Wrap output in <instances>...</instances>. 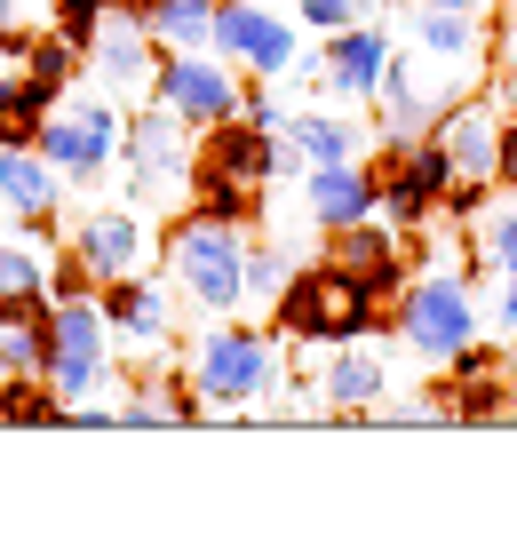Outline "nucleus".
I'll use <instances>...</instances> for the list:
<instances>
[{
	"label": "nucleus",
	"instance_id": "obj_32",
	"mask_svg": "<svg viewBox=\"0 0 517 557\" xmlns=\"http://www.w3.org/2000/svg\"><path fill=\"white\" fill-rule=\"evenodd\" d=\"M485 263H494V271L517 263V208H502V215H494V232L470 247V271H485Z\"/></svg>",
	"mask_w": 517,
	"mask_h": 557
},
{
	"label": "nucleus",
	"instance_id": "obj_8",
	"mask_svg": "<svg viewBox=\"0 0 517 557\" xmlns=\"http://www.w3.org/2000/svg\"><path fill=\"white\" fill-rule=\"evenodd\" d=\"M391 57H398V48H391V24H382V16H358V24H343V33H327L319 57H295V72H303L310 96H334V104H374Z\"/></svg>",
	"mask_w": 517,
	"mask_h": 557
},
{
	"label": "nucleus",
	"instance_id": "obj_17",
	"mask_svg": "<svg viewBox=\"0 0 517 557\" xmlns=\"http://www.w3.org/2000/svg\"><path fill=\"white\" fill-rule=\"evenodd\" d=\"M57 199H64V175L40 160V144H0V208H9V223H24V232H57Z\"/></svg>",
	"mask_w": 517,
	"mask_h": 557
},
{
	"label": "nucleus",
	"instance_id": "obj_3",
	"mask_svg": "<svg viewBox=\"0 0 517 557\" xmlns=\"http://www.w3.org/2000/svg\"><path fill=\"white\" fill-rule=\"evenodd\" d=\"M192 151L199 136L175 120L168 104H136V120L120 128V160H127V208H144V215H184L192 208Z\"/></svg>",
	"mask_w": 517,
	"mask_h": 557
},
{
	"label": "nucleus",
	"instance_id": "obj_6",
	"mask_svg": "<svg viewBox=\"0 0 517 557\" xmlns=\"http://www.w3.org/2000/svg\"><path fill=\"white\" fill-rule=\"evenodd\" d=\"M430 414L438 422H509L517 414V350L509 343H461L446 374H430Z\"/></svg>",
	"mask_w": 517,
	"mask_h": 557
},
{
	"label": "nucleus",
	"instance_id": "obj_26",
	"mask_svg": "<svg viewBox=\"0 0 517 557\" xmlns=\"http://www.w3.org/2000/svg\"><path fill=\"white\" fill-rule=\"evenodd\" d=\"M16 64L24 72H33V81H48V88H72V81H81V72H88V48H72L64 33H24V48H16Z\"/></svg>",
	"mask_w": 517,
	"mask_h": 557
},
{
	"label": "nucleus",
	"instance_id": "obj_38",
	"mask_svg": "<svg viewBox=\"0 0 517 557\" xmlns=\"http://www.w3.org/2000/svg\"><path fill=\"white\" fill-rule=\"evenodd\" d=\"M33 33V0H0V40H24Z\"/></svg>",
	"mask_w": 517,
	"mask_h": 557
},
{
	"label": "nucleus",
	"instance_id": "obj_10",
	"mask_svg": "<svg viewBox=\"0 0 517 557\" xmlns=\"http://www.w3.org/2000/svg\"><path fill=\"white\" fill-rule=\"evenodd\" d=\"M207 48L231 57L247 81H287L295 57H303L295 24L279 16V9H263V0H223V9H216V40H207Z\"/></svg>",
	"mask_w": 517,
	"mask_h": 557
},
{
	"label": "nucleus",
	"instance_id": "obj_13",
	"mask_svg": "<svg viewBox=\"0 0 517 557\" xmlns=\"http://www.w3.org/2000/svg\"><path fill=\"white\" fill-rule=\"evenodd\" d=\"M446 191H454V160L438 136H414V151L398 160V175L382 184V223L391 232H430L446 215Z\"/></svg>",
	"mask_w": 517,
	"mask_h": 557
},
{
	"label": "nucleus",
	"instance_id": "obj_33",
	"mask_svg": "<svg viewBox=\"0 0 517 557\" xmlns=\"http://www.w3.org/2000/svg\"><path fill=\"white\" fill-rule=\"evenodd\" d=\"M16 287H48V271L33 247H16L9 232H0V295H16Z\"/></svg>",
	"mask_w": 517,
	"mask_h": 557
},
{
	"label": "nucleus",
	"instance_id": "obj_36",
	"mask_svg": "<svg viewBox=\"0 0 517 557\" xmlns=\"http://www.w3.org/2000/svg\"><path fill=\"white\" fill-rule=\"evenodd\" d=\"M494 191H517V104L502 112V144H494Z\"/></svg>",
	"mask_w": 517,
	"mask_h": 557
},
{
	"label": "nucleus",
	"instance_id": "obj_9",
	"mask_svg": "<svg viewBox=\"0 0 517 557\" xmlns=\"http://www.w3.org/2000/svg\"><path fill=\"white\" fill-rule=\"evenodd\" d=\"M151 104H168L199 136V128H216V120L239 112V72H231V57H207V48H160Z\"/></svg>",
	"mask_w": 517,
	"mask_h": 557
},
{
	"label": "nucleus",
	"instance_id": "obj_28",
	"mask_svg": "<svg viewBox=\"0 0 517 557\" xmlns=\"http://www.w3.org/2000/svg\"><path fill=\"white\" fill-rule=\"evenodd\" d=\"M192 215H207V223H247L263 215V191L255 184H223V175H192Z\"/></svg>",
	"mask_w": 517,
	"mask_h": 557
},
{
	"label": "nucleus",
	"instance_id": "obj_14",
	"mask_svg": "<svg viewBox=\"0 0 517 557\" xmlns=\"http://www.w3.org/2000/svg\"><path fill=\"white\" fill-rule=\"evenodd\" d=\"M72 256L88 263L96 287L144 271L151 263V223H144V208H96V215H81V223H72Z\"/></svg>",
	"mask_w": 517,
	"mask_h": 557
},
{
	"label": "nucleus",
	"instance_id": "obj_19",
	"mask_svg": "<svg viewBox=\"0 0 517 557\" xmlns=\"http://www.w3.org/2000/svg\"><path fill=\"white\" fill-rule=\"evenodd\" d=\"M382 326H391L382 295L319 263V311H310V350H327V343H367V335H382Z\"/></svg>",
	"mask_w": 517,
	"mask_h": 557
},
{
	"label": "nucleus",
	"instance_id": "obj_24",
	"mask_svg": "<svg viewBox=\"0 0 517 557\" xmlns=\"http://www.w3.org/2000/svg\"><path fill=\"white\" fill-rule=\"evenodd\" d=\"M287 144L303 151L310 168H327V160H358V128H350V120H334L327 104L287 112Z\"/></svg>",
	"mask_w": 517,
	"mask_h": 557
},
{
	"label": "nucleus",
	"instance_id": "obj_12",
	"mask_svg": "<svg viewBox=\"0 0 517 557\" xmlns=\"http://www.w3.org/2000/svg\"><path fill=\"white\" fill-rule=\"evenodd\" d=\"M319 263H327V271H343V278H358V287H374L382 302H398V287L414 278V263H406V232H391L382 215H367V223H343V232H327Z\"/></svg>",
	"mask_w": 517,
	"mask_h": 557
},
{
	"label": "nucleus",
	"instance_id": "obj_22",
	"mask_svg": "<svg viewBox=\"0 0 517 557\" xmlns=\"http://www.w3.org/2000/svg\"><path fill=\"white\" fill-rule=\"evenodd\" d=\"M57 104H64V96L48 88V81H33L24 64H9V72H0V144H33L40 120L57 112Z\"/></svg>",
	"mask_w": 517,
	"mask_h": 557
},
{
	"label": "nucleus",
	"instance_id": "obj_35",
	"mask_svg": "<svg viewBox=\"0 0 517 557\" xmlns=\"http://www.w3.org/2000/svg\"><path fill=\"white\" fill-rule=\"evenodd\" d=\"M48 295H96V278H88V263L72 256V247H64L57 263H48Z\"/></svg>",
	"mask_w": 517,
	"mask_h": 557
},
{
	"label": "nucleus",
	"instance_id": "obj_5",
	"mask_svg": "<svg viewBox=\"0 0 517 557\" xmlns=\"http://www.w3.org/2000/svg\"><path fill=\"white\" fill-rule=\"evenodd\" d=\"M48 383H57L64 407H81V398H96L103 383H120L112 319H103L96 295H57V311H48Z\"/></svg>",
	"mask_w": 517,
	"mask_h": 557
},
{
	"label": "nucleus",
	"instance_id": "obj_21",
	"mask_svg": "<svg viewBox=\"0 0 517 557\" xmlns=\"http://www.w3.org/2000/svg\"><path fill=\"white\" fill-rule=\"evenodd\" d=\"M48 287H16L0 295V374H48Z\"/></svg>",
	"mask_w": 517,
	"mask_h": 557
},
{
	"label": "nucleus",
	"instance_id": "obj_31",
	"mask_svg": "<svg viewBox=\"0 0 517 557\" xmlns=\"http://www.w3.org/2000/svg\"><path fill=\"white\" fill-rule=\"evenodd\" d=\"M295 16L310 24V33H343V24H358V16H382V0H295Z\"/></svg>",
	"mask_w": 517,
	"mask_h": 557
},
{
	"label": "nucleus",
	"instance_id": "obj_27",
	"mask_svg": "<svg viewBox=\"0 0 517 557\" xmlns=\"http://www.w3.org/2000/svg\"><path fill=\"white\" fill-rule=\"evenodd\" d=\"M216 9H223V0H160L144 24H151L160 48H207V40H216Z\"/></svg>",
	"mask_w": 517,
	"mask_h": 557
},
{
	"label": "nucleus",
	"instance_id": "obj_23",
	"mask_svg": "<svg viewBox=\"0 0 517 557\" xmlns=\"http://www.w3.org/2000/svg\"><path fill=\"white\" fill-rule=\"evenodd\" d=\"M0 422H16V430H72V407L57 398L48 374H0Z\"/></svg>",
	"mask_w": 517,
	"mask_h": 557
},
{
	"label": "nucleus",
	"instance_id": "obj_40",
	"mask_svg": "<svg viewBox=\"0 0 517 557\" xmlns=\"http://www.w3.org/2000/svg\"><path fill=\"white\" fill-rule=\"evenodd\" d=\"M422 9H478V0H422Z\"/></svg>",
	"mask_w": 517,
	"mask_h": 557
},
{
	"label": "nucleus",
	"instance_id": "obj_2",
	"mask_svg": "<svg viewBox=\"0 0 517 557\" xmlns=\"http://www.w3.org/2000/svg\"><path fill=\"white\" fill-rule=\"evenodd\" d=\"M160 256H168V287L184 295L199 319H231L247 302V232L239 223H207V215L184 208L168 223Z\"/></svg>",
	"mask_w": 517,
	"mask_h": 557
},
{
	"label": "nucleus",
	"instance_id": "obj_25",
	"mask_svg": "<svg viewBox=\"0 0 517 557\" xmlns=\"http://www.w3.org/2000/svg\"><path fill=\"white\" fill-rule=\"evenodd\" d=\"M478 9H422L414 16V40H422V57L438 64H461V57H478Z\"/></svg>",
	"mask_w": 517,
	"mask_h": 557
},
{
	"label": "nucleus",
	"instance_id": "obj_7",
	"mask_svg": "<svg viewBox=\"0 0 517 557\" xmlns=\"http://www.w3.org/2000/svg\"><path fill=\"white\" fill-rule=\"evenodd\" d=\"M120 128H127V104H112V96H72V104H57L40 120V160L64 175L72 191H88L103 168L120 160Z\"/></svg>",
	"mask_w": 517,
	"mask_h": 557
},
{
	"label": "nucleus",
	"instance_id": "obj_29",
	"mask_svg": "<svg viewBox=\"0 0 517 557\" xmlns=\"http://www.w3.org/2000/svg\"><path fill=\"white\" fill-rule=\"evenodd\" d=\"M103 16H112V0H48V33H64L72 48H88Z\"/></svg>",
	"mask_w": 517,
	"mask_h": 557
},
{
	"label": "nucleus",
	"instance_id": "obj_34",
	"mask_svg": "<svg viewBox=\"0 0 517 557\" xmlns=\"http://www.w3.org/2000/svg\"><path fill=\"white\" fill-rule=\"evenodd\" d=\"M239 112H247V120H263L271 136H287V104L271 96V81H239Z\"/></svg>",
	"mask_w": 517,
	"mask_h": 557
},
{
	"label": "nucleus",
	"instance_id": "obj_11",
	"mask_svg": "<svg viewBox=\"0 0 517 557\" xmlns=\"http://www.w3.org/2000/svg\"><path fill=\"white\" fill-rule=\"evenodd\" d=\"M88 72H96V88L112 96V104H144L151 72H160V40H151V24L112 9L96 24V40H88Z\"/></svg>",
	"mask_w": 517,
	"mask_h": 557
},
{
	"label": "nucleus",
	"instance_id": "obj_15",
	"mask_svg": "<svg viewBox=\"0 0 517 557\" xmlns=\"http://www.w3.org/2000/svg\"><path fill=\"white\" fill-rule=\"evenodd\" d=\"M391 398V350L374 335L367 343H327L319 359V407L327 414H374Z\"/></svg>",
	"mask_w": 517,
	"mask_h": 557
},
{
	"label": "nucleus",
	"instance_id": "obj_18",
	"mask_svg": "<svg viewBox=\"0 0 517 557\" xmlns=\"http://www.w3.org/2000/svg\"><path fill=\"white\" fill-rule=\"evenodd\" d=\"M303 208L319 232H343V223L382 215V184L367 175V160H327V168H303Z\"/></svg>",
	"mask_w": 517,
	"mask_h": 557
},
{
	"label": "nucleus",
	"instance_id": "obj_30",
	"mask_svg": "<svg viewBox=\"0 0 517 557\" xmlns=\"http://www.w3.org/2000/svg\"><path fill=\"white\" fill-rule=\"evenodd\" d=\"M287 271H295L287 247H247V302H263V311H271V295L287 287Z\"/></svg>",
	"mask_w": 517,
	"mask_h": 557
},
{
	"label": "nucleus",
	"instance_id": "obj_1",
	"mask_svg": "<svg viewBox=\"0 0 517 557\" xmlns=\"http://www.w3.org/2000/svg\"><path fill=\"white\" fill-rule=\"evenodd\" d=\"M184 374H192V391L207 398L216 414H247V407H263V398L279 391V374H287V343H279V326L263 319H207V335L184 350Z\"/></svg>",
	"mask_w": 517,
	"mask_h": 557
},
{
	"label": "nucleus",
	"instance_id": "obj_37",
	"mask_svg": "<svg viewBox=\"0 0 517 557\" xmlns=\"http://www.w3.org/2000/svg\"><path fill=\"white\" fill-rule=\"evenodd\" d=\"M485 319H494L502 335H517V263L502 271V295H494V311H485Z\"/></svg>",
	"mask_w": 517,
	"mask_h": 557
},
{
	"label": "nucleus",
	"instance_id": "obj_4",
	"mask_svg": "<svg viewBox=\"0 0 517 557\" xmlns=\"http://www.w3.org/2000/svg\"><path fill=\"white\" fill-rule=\"evenodd\" d=\"M391 335H398L422 367H446L461 343H478L470 271H414L406 287H398V302H391Z\"/></svg>",
	"mask_w": 517,
	"mask_h": 557
},
{
	"label": "nucleus",
	"instance_id": "obj_20",
	"mask_svg": "<svg viewBox=\"0 0 517 557\" xmlns=\"http://www.w3.org/2000/svg\"><path fill=\"white\" fill-rule=\"evenodd\" d=\"M438 144H446L454 160V184H494V144H502V112L485 104V96H461V104L438 112Z\"/></svg>",
	"mask_w": 517,
	"mask_h": 557
},
{
	"label": "nucleus",
	"instance_id": "obj_16",
	"mask_svg": "<svg viewBox=\"0 0 517 557\" xmlns=\"http://www.w3.org/2000/svg\"><path fill=\"white\" fill-rule=\"evenodd\" d=\"M96 302H103V319H112V335L127 350H168V335H175V295L151 271H127V278H112V287H96Z\"/></svg>",
	"mask_w": 517,
	"mask_h": 557
},
{
	"label": "nucleus",
	"instance_id": "obj_39",
	"mask_svg": "<svg viewBox=\"0 0 517 557\" xmlns=\"http://www.w3.org/2000/svg\"><path fill=\"white\" fill-rule=\"evenodd\" d=\"M112 9H127V16H151V9H160V0H112Z\"/></svg>",
	"mask_w": 517,
	"mask_h": 557
}]
</instances>
